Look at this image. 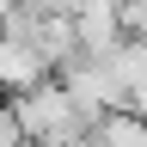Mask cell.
Listing matches in <instances>:
<instances>
[{
	"label": "cell",
	"mask_w": 147,
	"mask_h": 147,
	"mask_svg": "<svg viewBox=\"0 0 147 147\" xmlns=\"http://www.w3.org/2000/svg\"><path fill=\"white\" fill-rule=\"evenodd\" d=\"M12 123H18V135H25V147H74L92 129V117L80 104H74V92L55 80V74H43L37 86L25 92H12Z\"/></svg>",
	"instance_id": "obj_1"
},
{
	"label": "cell",
	"mask_w": 147,
	"mask_h": 147,
	"mask_svg": "<svg viewBox=\"0 0 147 147\" xmlns=\"http://www.w3.org/2000/svg\"><path fill=\"white\" fill-rule=\"evenodd\" d=\"M0 147H25V135H18V123H12V104L0 98Z\"/></svg>",
	"instance_id": "obj_5"
},
{
	"label": "cell",
	"mask_w": 147,
	"mask_h": 147,
	"mask_svg": "<svg viewBox=\"0 0 147 147\" xmlns=\"http://www.w3.org/2000/svg\"><path fill=\"white\" fill-rule=\"evenodd\" d=\"M86 141H92V147H147V123H141L129 104H117V110H98V117H92Z\"/></svg>",
	"instance_id": "obj_3"
},
{
	"label": "cell",
	"mask_w": 147,
	"mask_h": 147,
	"mask_svg": "<svg viewBox=\"0 0 147 147\" xmlns=\"http://www.w3.org/2000/svg\"><path fill=\"white\" fill-rule=\"evenodd\" d=\"M123 31L129 37H147V0H123Z\"/></svg>",
	"instance_id": "obj_4"
},
{
	"label": "cell",
	"mask_w": 147,
	"mask_h": 147,
	"mask_svg": "<svg viewBox=\"0 0 147 147\" xmlns=\"http://www.w3.org/2000/svg\"><path fill=\"white\" fill-rule=\"evenodd\" d=\"M43 74H49V61L25 43V37H0V98H12V92L37 86Z\"/></svg>",
	"instance_id": "obj_2"
}]
</instances>
